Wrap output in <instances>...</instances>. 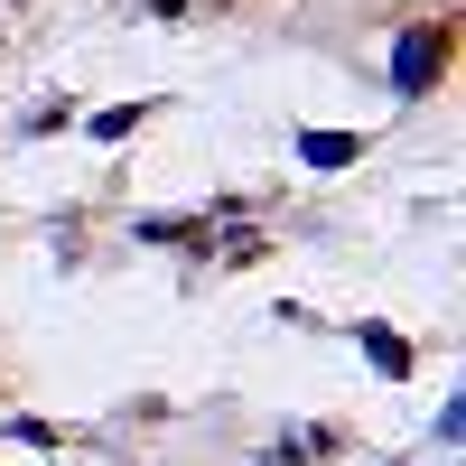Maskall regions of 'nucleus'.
Instances as JSON below:
<instances>
[{"instance_id":"4","label":"nucleus","mask_w":466,"mask_h":466,"mask_svg":"<svg viewBox=\"0 0 466 466\" xmlns=\"http://www.w3.org/2000/svg\"><path fill=\"white\" fill-rule=\"evenodd\" d=\"M159 103H112V112H94V140H131V122H149Z\"/></svg>"},{"instance_id":"5","label":"nucleus","mask_w":466,"mask_h":466,"mask_svg":"<svg viewBox=\"0 0 466 466\" xmlns=\"http://www.w3.org/2000/svg\"><path fill=\"white\" fill-rule=\"evenodd\" d=\"M149 10H187V0H149Z\"/></svg>"},{"instance_id":"1","label":"nucleus","mask_w":466,"mask_h":466,"mask_svg":"<svg viewBox=\"0 0 466 466\" xmlns=\"http://www.w3.org/2000/svg\"><path fill=\"white\" fill-rule=\"evenodd\" d=\"M448 56H457V28H448V19L401 28V47H392V94H401V103H420V94L448 75Z\"/></svg>"},{"instance_id":"3","label":"nucleus","mask_w":466,"mask_h":466,"mask_svg":"<svg viewBox=\"0 0 466 466\" xmlns=\"http://www.w3.org/2000/svg\"><path fill=\"white\" fill-rule=\"evenodd\" d=\"M355 336H364V355H373V373H392V382L410 373V345H401L392 327H355Z\"/></svg>"},{"instance_id":"2","label":"nucleus","mask_w":466,"mask_h":466,"mask_svg":"<svg viewBox=\"0 0 466 466\" xmlns=\"http://www.w3.org/2000/svg\"><path fill=\"white\" fill-rule=\"evenodd\" d=\"M299 159L308 168H355L364 159V131H299Z\"/></svg>"}]
</instances>
